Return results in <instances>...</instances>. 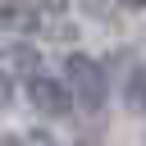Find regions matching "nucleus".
<instances>
[{
  "mask_svg": "<svg viewBox=\"0 0 146 146\" xmlns=\"http://www.w3.org/2000/svg\"><path fill=\"white\" fill-rule=\"evenodd\" d=\"M59 82H64L68 105H73L78 114L96 119V114L110 110V91H114V82H110L105 59H96L91 50H68L64 64H59Z\"/></svg>",
  "mask_w": 146,
  "mask_h": 146,
  "instance_id": "f257e3e1",
  "label": "nucleus"
},
{
  "mask_svg": "<svg viewBox=\"0 0 146 146\" xmlns=\"http://www.w3.org/2000/svg\"><path fill=\"white\" fill-rule=\"evenodd\" d=\"M18 5H27V9H36L41 18H64V9H68V0H18Z\"/></svg>",
  "mask_w": 146,
  "mask_h": 146,
  "instance_id": "f03ea898",
  "label": "nucleus"
},
{
  "mask_svg": "<svg viewBox=\"0 0 146 146\" xmlns=\"http://www.w3.org/2000/svg\"><path fill=\"white\" fill-rule=\"evenodd\" d=\"M128 110L141 114V68H137V64L128 68Z\"/></svg>",
  "mask_w": 146,
  "mask_h": 146,
  "instance_id": "7ed1b4c3",
  "label": "nucleus"
}]
</instances>
